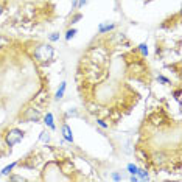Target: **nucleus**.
Returning a JSON list of instances; mask_svg holds the SVG:
<instances>
[{
	"instance_id": "f03ea898",
	"label": "nucleus",
	"mask_w": 182,
	"mask_h": 182,
	"mask_svg": "<svg viewBox=\"0 0 182 182\" xmlns=\"http://www.w3.org/2000/svg\"><path fill=\"white\" fill-rule=\"evenodd\" d=\"M22 139H24V131L11 129L6 134V137H5V142H6V145H9V146H14V145H17Z\"/></svg>"
},
{
	"instance_id": "dca6fc26",
	"label": "nucleus",
	"mask_w": 182,
	"mask_h": 182,
	"mask_svg": "<svg viewBox=\"0 0 182 182\" xmlns=\"http://www.w3.org/2000/svg\"><path fill=\"white\" fill-rule=\"evenodd\" d=\"M112 179H114V181H121V174L114 173V174H112Z\"/></svg>"
},
{
	"instance_id": "6e6552de",
	"label": "nucleus",
	"mask_w": 182,
	"mask_h": 182,
	"mask_svg": "<svg viewBox=\"0 0 182 182\" xmlns=\"http://www.w3.org/2000/svg\"><path fill=\"white\" fill-rule=\"evenodd\" d=\"M16 165H17V162H13L11 165H8V167H5V168H3V171H2V174H9V173H11V170H13V168L16 167Z\"/></svg>"
},
{
	"instance_id": "4be33fe9",
	"label": "nucleus",
	"mask_w": 182,
	"mask_h": 182,
	"mask_svg": "<svg viewBox=\"0 0 182 182\" xmlns=\"http://www.w3.org/2000/svg\"><path fill=\"white\" fill-rule=\"evenodd\" d=\"M0 14H2V6H0Z\"/></svg>"
},
{
	"instance_id": "2eb2a0df",
	"label": "nucleus",
	"mask_w": 182,
	"mask_h": 182,
	"mask_svg": "<svg viewBox=\"0 0 182 182\" xmlns=\"http://www.w3.org/2000/svg\"><path fill=\"white\" fill-rule=\"evenodd\" d=\"M9 179L11 181H25V178H22V176H11Z\"/></svg>"
},
{
	"instance_id": "39448f33",
	"label": "nucleus",
	"mask_w": 182,
	"mask_h": 182,
	"mask_svg": "<svg viewBox=\"0 0 182 182\" xmlns=\"http://www.w3.org/2000/svg\"><path fill=\"white\" fill-rule=\"evenodd\" d=\"M44 123H45V125H48V126H50L52 129H54V123H53V115H52L50 112H48V114L45 115V117H44Z\"/></svg>"
},
{
	"instance_id": "1a4fd4ad",
	"label": "nucleus",
	"mask_w": 182,
	"mask_h": 182,
	"mask_svg": "<svg viewBox=\"0 0 182 182\" xmlns=\"http://www.w3.org/2000/svg\"><path fill=\"white\" fill-rule=\"evenodd\" d=\"M75 34H76V30H75V28H72V30H69L67 33H65V39L70 41V39H72V37H73Z\"/></svg>"
},
{
	"instance_id": "412c9836",
	"label": "nucleus",
	"mask_w": 182,
	"mask_h": 182,
	"mask_svg": "<svg viewBox=\"0 0 182 182\" xmlns=\"http://www.w3.org/2000/svg\"><path fill=\"white\" fill-rule=\"evenodd\" d=\"M86 3H87V0H80V2H78V6L81 8V6H84Z\"/></svg>"
},
{
	"instance_id": "aec40b11",
	"label": "nucleus",
	"mask_w": 182,
	"mask_h": 182,
	"mask_svg": "<svg viewBox=\"0 0 182 182\" xmlns=\"http://www.w3.org/2000/svg\"><path fill=\"white\" fill-rule=\"evenodd\" d=\"M98 125H100V126H101V128H107V125H106V123H104V121H103V120H98Z\"/></svg>"
},
{
	"instance_id": "f3484780",
	"label": "nucleus",
	"mask_w": 182,
	"mask_h": 182,
	"mask_svg": "<svg viewBox=\"0 0 182 182\" xmlns=\"http://www.w3.org/2000/svg\"><path fill=\"white\" fill-rule=\"evenodd\" d=\"M174 98L181 103V90H176V92H174Z\"/></svg>"
},
{
	"instance_id": "4468645a",
	"label": "nucleus",
	"mask_w": 182,
	"mask_h": 182,
	"mask_svg": "<svg viewBox=\"0 0 182 182\" xmlns=\"http://www.w3.org/2000/svg\"><path fill=\"white\" fill-rule=\"evenodd\" d=\"M59 39V33H53V34H50V41L54 42V41H58Z\"/></svg>"
},
{
	"instance_id": "0eeeda50",
	"label": "nucleus",
	"mask_w": 182,
	"mask_h": 182,
	"mask_svg": "<svg viewBox=\"0 0 182 182\" xmlns=\"http://www.w3.org/2000/svg\"><path fill=\"white\" fill-rule=\"evenodd\" d=\"M111 30H114V25L112 24L111 25H109V24H101L100 28H98V31H100V33H106V31H111Z\"/></svg>"
},
{
	"instance_id": "6ab92c4d",
	"label": "nucleus",
	"mask_w": 182,
	"mask_h": 182,
	"mask_svg": "<svg viewBox=\"0 0 182 182\" xmlns=\"http://www.w3.org/2000/svg\"><path fill=\"white\" fill-rule=\"evenodd\" d=\"M159 81H162V82H165V84H168V80L165 78V76H162V75L159 76Z\"/></svg>"
},
{
	"instance_id": "7ed1b4c3",
	"label": "nucleus",
	"mask_w": 182,
	"mask_h": 182,
	"mask_svg": "<svg viewBox=\"0 0 182 182\" xmlns=\"http://www.w3.org/2000/svg\"><path fill=\"white\" fill-rule=\"evenodd\" d=\"M62 135H64L65 140L73 142V135H72V129L69 128V125H64V126H62Z\"/></svg>"
},
{
	"instance_id": "423d86ee",
	"label": "nucleus",
	"mask_w": 182,
	"mask_h": 182,
	"mask_svg": "<svg viewBox=\"0 0 182 182\" xmlns=\"http://www.w3.org/2000/svg\"><path fill=\"white\" fill-rule=\"evenodd\" d=\"M64 92H65V82H61V87L58 89V92H56V95H54V98H56V100H61V98L64 97Z\"/></svg>"
},
{
	"instance_id": "9d476101",
	"label": "nucleus",
	"mask_w": 182,
	"mask_h": 182,
	"mask_svg": "<svg viewBox=\"0 0 182 182\" xmlns=\"http://www.w3.org/2000/svg\"><path fill=\"white\" fill-rule=\"evenodd\" d=\"M137 170H139V168H137V165H134V163H129L128 165V171L131 174H137Z\"/></svg>"
},
{
	"instance_id": "f257e3e1",
	"label": "nucleus",
	"mask_w": 182,
	"mask_h": 182,
	"mask_svg": "<svg viewBox=\"0 0 182 182\" xmlns=\"http://www.w3.org/2000/svg\"><path fill=\"white\" fill-rule=\"evenodd\" d=\"M53 47L50 45V44H42V45H39L34 50V56L37 61H41V62H45V61H50L53 58Z\"/></svg>"
},
{
	"instance_id": "9b49d317",
	"label": "nucleus",
	"mask_w": 182,
	"mask_h": 182,
	"mask_svg": "<svg viewBox=\"0 0 182 182\" xmlns=\"http://www.w3.org/2000/svg\"><path fill=\"white\" fill-rule=\"evenodd\" d=\"M137 174H139L142 179H148V173L145 171V170H140V168H139V170H137Z\"/></svg>"
},
{
	"instance_id": "a211bd4d",
	"label": "nucleus",
	"mask_w": 182,
	"mask_h": 182,
	"mask_svg": "<svg viewBox=\"0 0 182 182\" xmlns=\"http://www.w3.org/2000/svg\"><path fill=\"white\" fill-rule=\"evenodd\" d=\"M80 19H81V14H76L75 17L72 19V24H75V22H76V20H80Z\"/></svg>"
},
{
	"instance_id": "20e7f679",
	"label": "nucleus",
	"mask_w": 182,
	"mask_h": 182,
	"mask_svg": "<svg viewBox=\"0 0 182 182\" xmlns=\"http://www.w3.org/2000/svg\"><path fill=\"white\" fill-rule=\"evenodd\" d=\"M27 118H28L30 121H37V120H39V114L33 112V109H28V112H27Z\"/></svg>"
},
{
	"instance_id": "ddd939ff",
	"label": "nucleus",
	"mask_w": 182,
	"mask_h": 182,
	"mask_svg": "<svg viewBox=\"0 0 182 182\" xmlns=\"http://www.w3.org/2000/svg\"><path fill=\"white\" fill-rule=\"evenodd\" d=\"M41 140H44V142H48V140H50V135H48V132H42Z\"/></svg>"
},
{
	"instance_id": "f8f14e48",
	"label": "nucleus",
	"mask_w": 182,
	"mask_h": 182,
	"mask_svg": "<svg viewBox=\"0 0 182 182\" xmlns=\"http://www.w3.org/2000/svg\"><path fill=\"white\" fill-rule=\"evenodd\" d=\"M139 50H140L143 54H145V56L148 54V47H146V44H140V45H139Z\"/></svg>"
}]
</instances>
